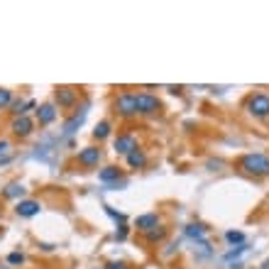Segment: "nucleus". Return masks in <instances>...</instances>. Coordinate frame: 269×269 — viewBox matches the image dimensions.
Returning a JSON list of instances; mask_svg holds the SVG:
<instances>
[{
  "label": "nucleus",
  "instance_id": "obj_27",
  "mask_svg": "<svg viewBox=\"0 0 269 269\" xmlns=\"http://www.w3.org/2000/svg\"><path fill=\"white\" fill-rule=\"evenodd\" d=\"M259 269H269V257H267V259H264V262L259 264Z\"/></svg>",
  "mask_w": 269,
  "mask_h": 269
},
{
  "label": "nucleus",
  "instance_id": "obj_3",
  "mask_svg": "<svg viewBox=\"0 0 269 269\" xmlns=\"http://www.w3.org/2000/svg\"><path fill=\"white\" fill-rule=\"evenodd\" d=\"M247 113L254 118H267L269 115V96L267 93H254L247 98Z\"/></svg>",
  "mask_w": 269,
  "mask_h": 269
},
{
  "label": "nucleus",
  "instance_id": "obj_12",
  "mask_svg": "<svg viewBox=\"0 0 269 269\" xmlns=\"http://www.w3.org/2000/svg\"><path fill=\"white\" fill-rule=\"evenodd\" d=\"M127 164H130L132 169H142V166L147 164V154H145L142 149H132V152L127 154Z\"/></svg>",
  "mask_w": 269,
  "mask_h": 269
},
{
  "label": "nucleus",
  "instance_id": "obj_6",
  "mask_svg": "<svg viewBox=\"0 0 269 269\" xmlns=\"http://www.w3.org/2000/svg\"><path fill=\"white\" fill-rule=\"evenodd\" d=\"M113 147H115V154H125L127 157L132 149H137V140L130 132H125V135H118L115 137V145Z\"/></svg>",
  "mask_w": 269,
  "mask_h": 269
},
{
  "label": "nucleus",
  "instance_id": "obj_17",
  "mask_svg": "<svg viewBox=\"0 0 269 269\" xmlns=\"http://www.w3.org/2000/svg\"><path fill=\"white\" fill-rule=\"evenodd\" d=\"M22 193H25V186H22V184H10V186L5 188V196H8V198H20Z\"/></svg>",
  "mask_w": 269,
  "mask_h": 269
},
{
  "label": "nucleus",
  "instance_id": "obj_20",
  "mask_svg": "<svg viewBox=\"0 0 269 269\" xmlns=\"http://www.w3.org/2000/svg\"><path fill=\"white\" fill-rule=\"evenodd\" d=\"M10 101H13V93L8 88H0V108H5Z\"/></svg>",
  "mask_w": 269,
  "mask_h": 269
},
{
  "label": "nucleus",
  "instance_id": "obj_26",
  "mask_svg": "<svg viewBox=\"0 0 269 269\" xmlns=\"http://www.w3.org/2000/svg\"><path fill=\"white\" fill-rule=\"evenodd\" d=\"M5 149H8V142H5V140H0V152H5Z\"/></svg>",
  "mask_w": 269,
  "mask_h": 269
},
{
  "label": "nucleus",
  "instance_id": "obj_15",
  "mask_svg": "<svg viewBox=\"0 0 269 269\" xmlns=\"http://www.w3.org/2000/svg\"><path fill=\"white\" fill-rule=\"evenodd\" d=\"M186 235H188V237H193V240H198V242H203V240H206V228H203V225L191 223V225H186Z\"/></svg>",
  "mask_w": 269,
  "mask_h": 269
},
{
  "label": "nucleus",
  "instance_id": "obj_9",
  "mask_svg": "<svg viewBox=\"0 0 269 269\" xmlns=\"http://www.w3.org/2000/svg\"><path fill=\"white\" fill-rule=\"evenodd\" d=\"M57 103H59L62 108H71V105L76 103V91H74V88H69V86L57 88Z\"/></svg>",
  "mask_w": 269,
  "mask_h": 269
},
{
  "label": "nucleus",
  "instance_id": "obj_7",
  "mask_svg": "<svg viewBox=\"0 0 269 269\" xmlns=\"http://www.w3.org/2000/svg\"><path fill=\"white\" fill-rule=\"evenodd\" d=\"M40 210H42L40 201H18V206H15V213L20 218H35Z\"/></svg>",
  "mask_w": 269,
  "mask_h": 269
},
{
  "label": "nucleus",
  "instance_id": "obj_2",
  "mask_svg": "<svg viewBox=\"0 0 269 269\" xmlns=\"http://www.w3.org/2000/svg\"><path fill=\"white\" fill-rule=\"evenodd\" d=\"M115 113L123 118L137 115V93H120L115 98Z\"/></svg>",
  "mask_w": 269,
  "mask_h": 269
},
{
  "label": "nucleus",
  "instance_id": "obj_13",
  "mask_svg": "<svg viewBox=\"0 0 269 269\" xmlns=\"http://www.w3.org/2000/svg\"><path fill=\"white\" fill-rule=\"evenodd\" d=\"M83 120H86V110H81V113H76L66 125H64V135H71V132H76L81 125H83Z\"/></svg>",
  "mask_w": 269,
  "mask_h": 269
},
{
  "label": "nucleus",
  "instance_id": "obj_11",
  "mask_svg": "<svg viewBox=\"0 0 269 269\" xmlns=\"http://www.w3.org/2000/svg\"><path fill=\"white\" fill-rule=\"evenodd\" d=\"M37 120H40V125H52V123L57 120V108H54L52 103L40 105V110H37Z\"/></svg>",
  "mask_w": 269,
  "mask_h": 269
},
{
  "label": "nucleus",
  "instance_id": "obj_23",
  "mask_svg": "<svg viewBox=\"0 0 269 269\" xmlns=\"http://www.w3.org/2000/svg\"><path fill=\"white\" fill-rule=\"evenodd\" d=\"M105 213H108V215H110V218H115V220H120V223H123V220H125V215H123V213H115V210H113V208H110V206H105Z\"/></svg>",
  "mask_w": 269,
  "mask_h": 269
},
{
  "label": "nucleus",
  "instance_id": "obj_18",
  "mask_svg": "<svg viewBox=\"0 0 269 269\" xmlns=\"http://www.w3.org/2000/svg\"><path fill=\"white\" fill-rule=\"evenodd\" d=\"M145 235H147V240H149V242H157V240H162V237L166 235V228L157 225L154 230H149V232H145Z\"/></svg>",
  "mask_w": 269,
  "mask_h": 269
},
{
  "label": "nucleus",
  "instance_id": "obj_21",
  "mask_svg": "<svg viewBox=\"0 0 269 269\" xmlns=\"http://www.w3.org/2000/svg\"><path fill=\"white\" fill-rule=\"evenodd\" d=\"M245 249H247V245H240V247H237V249H232V252H228V254H225V259H228V262H230V259H232V257H240V254H242V252H245Z\"/></svg>",
  "mask_w": 269,
  "mask_h": 269
},
{
  "label": "nucleus",
  "instance_id": "obj_24",
  "mask_svg": "<svg viewBox=\"0 0 269 269\" xmlns=\"http://www.w3.org/2000/svg\"><path fill=\"white\" fill-rule=\"evenodd\" d=\"M105 269H127V264L125 262H110V264H105Z\"/></svg>",
  "mask_w": 269,
  "mask_h": 269
},
{
  "label": "nucleus",
  "instance_id": "obj_1",
  "mask_svg": "<svg viewBox=\"0 0 269 269\" xmlns=\"http://www.w3.org/2000/svg\"><path fill=\"white\" fill-rule=\"evenodd\" d=\"M240 169L249 176H267L269 174V157L262 152H249L240 159Z\"/></svg>",
  "mask_w": 269,
  "mask_h": 269
},
{
  "label": "nucleus",
  "instance_id": "obj_5",
  "mask_svg": "<svg viewBox=\"0 0 269 269\" xmlns=\"http://www.w3.org/2000/svg\"><path fill=\"white\" fill-rule=\"evenodd\" d=\"M101 157H103V152H101V147H83L81 152H79V164L81 166H98V162H101Z\"/></svg>",
  "mask_w": 269,
  "mask_h": 269
},
{
  "label": "nucleus",
  "instance_id": "obj_22",
  "mask_svg": "<svg viewBox=\"0 0 269 269\" xmlns=\"http://www.w3.org/2000/svg\"><path fill=\"white\" fill-rule=\"evenodd\" d=\"M8 262H10V264H22V262H25V254H20V252H13V254L8 257Z\"/></svg>",
  "mask_w": 269,
  "mask_h": 269
},
{
  "label": "nucleus",
  "instance_id": "obj_14",
  "mask_svg": "<svg viewBox=\"0 0 269 269\" xmlns=\"http://www.w3.org/2000/svg\"><path fill=\"white\" fill-rule=\"evenodd\" d=\"M123 176V171L118 169V166H105V169H101V174H98V179L103 181V184H110V181H118Z\"/></svg>",
  "mask_w": 269,
  "mask_h": 269
},
{
  "label": "nucleus",
  "instance_id": "obj_19",
  "mask_svg": "<svg viewBox=\"0 0 269 269\" xmlns=\"http://www.w3.org/2000/svg\"><path fill=\"white\" fill-rule=\"evenodd\" d=\"M225 240H228V242H245V235L237 232V230H228V232H225Z\"/></svg>",
  "mask_w": 269,
  "mask_h": 269
},
{
  "label": "nucleus",
  "instance_id": "obj_4",
  "mask_svg": "<svg viewBox=\"0 0 269 269\" xmlns=\"http://www.w3.org/2000/svg\"><path fill=\"white\" fill-rule=\"evenodd\" d=\"M159 110V101L152 93H137V113L142 115H152Z\"/></svg>",
  "mask_w": 269,
  "mask_h": 269
},
{
  "label": "nucleus",
  "instance_id": "obj_8",
  "mask_svg": "<svg viewBox=\"0 0 269 269\" xmlns=\"http://www.w3.org/2000/svg\"><path fill=\"white\" fill-rule=\"evenodd\" d=\"M32 130H35V123H32L27 115H18V118L13 120V132H15L18 137H27Z\"/></svg>",
  "mask_w": 269,
  "mask_h": 269
},
{
  "label": "nucleus",
  "instance_id": "obj_16",
  "mask_svg": "<svg viewBox=\"0 0 269 269\" xmlns=\"http://www.w3.org/2000/svg\"><path fill=\"white\" fill-rule=\"evenodd\" d=\"M110 135V123L108 120H101L98 125H96V130H93V137L96 140H105Z\"/></svg>",
  "mask_w": 269,
  "mask_h": 269
},
{
  "label": "nucleus",
  "instance_id": "obj_10",
  "mask_svg": "<svg viewBox=\"0 0 269 269\" xmlns=\"http://www.w3.org/2000/svg\"><path fill=\"white\" fill-rule=\"evenodd\" d=\"M135 225H137V230L149 232V230H154V228L159 225V215H157V213H145V215H140V218L135 220Z\"/></svg>",
  "mask_w": 269,
  "mask_h": 269
},
{
  "label": "nucleus",
  "instance_id": "obj_25",
  "mask_svg": "<svg viewBox=\"0 0 269 269\" xmlns=\"http://www.w3.org/2000/svg\"><path fill=\"white\" fill-rule=\"evenodd\" d=\"M125 237H127V228L120 225V230H118V240H125Z\"/></svg>",
  "mask_w": 269,
  "mask_h": 269
}]
</instances>
